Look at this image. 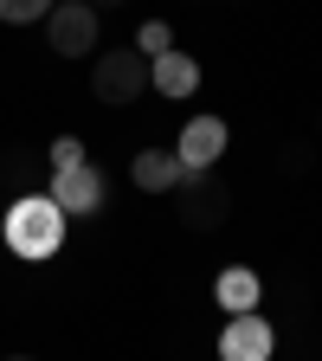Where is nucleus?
<instances>
[{
  "instance_id": "obj_1",
  "label": "nucleus",
  "mask_w": 322,
  "mask_h": 361,
  "mask_svg": "<svg viewBox=\"0 0 322 361\" xmlns=\"http://www.w3.org/2000/svg\"><path fill=\"white\" fill-rule=\"evenodd\" d=\"M7 245H13V258H26V264H39V258H52L58 245H65V207L52 200V194H26V200H13L7 207Z\"/></svg>"
},
{
  "instance_id": "obj_2",
  "label": "nucleus",
  "mask_w": 322,
  "mask_h": 361,
  "mask_svg": "<svg viewBox=\"0 0 322 361\" xmlns=\"http://www.w3.org/2000/svg\"><path fill=\"white\" fill-rule=\"evenodd\" d=\"M142 90H149V59L135 45H104L97 65H90V97L104 110H129Z\"/></svg>"
},
{
  "instance_id": "obj_3",
  "label": "nucleus",
  "mask_w": 322,
  "mask_h": 361,
  "mask_svg": "<svg viewBox=\"0 0 322 361\" xmlns=\"http://www.w3.org/2000/svg\"><path fill=\"white\" fill-rule=\"evenodd\" d=\"M174 213H180V226L187 233H219L225 219H233V188L206 168V174H180V188H174Z\"/></svg>"
},
{
  "instance_id": "obj_4",
  "label": "nucleus",
  "mask_w": 322,
  "mask_h": 361,
  "mask_svg": "<svg viewBox=\"0 0 322 361\" xmlns=\"http://www.w3.org/2000/svg\"><path fill=\"white\" fill-rule=\"evenodd\" d=\"M97 32H104V20H97L90 0H58V7L45 13V45H52L58 59H90L97 52Z\"/></svg>"
},
{
  "instance_id": "obj_5",
  "label": "nucleus",
  "mask_w": 322,
  "mask_h": 361,
  "mask_svg": "<svg viewBox=\"0 0 322 361\" xmlns=\"http://www.w3.org/2000/svg\"><path fill=\"white\" fill-rule=\"evenodd\" d=\"M52 200L65 207V219L71 213H104L110 207V174L104 168H71V174H52Z\"/></svg>"
},
{
  "instance_id": "obj_6",
  "label": "nucleus",
  "mask_w": 322,
  "mask_h": 361,
  "mask_svg": "<svg viewBox=\"0 0 322 361\" xmlns=\"http://www.w3.org/2000/svg\"><path fill=\"white\" fill-rule=\"evenodd\" d=\"M271 348H278V329L264 323V316H225L219 329V361H271Z\"/></svg>"
},
{
  "instance_id": "obj_7",
  "label": "nucleus",
  "mask_w": 322,
  "mask_h": 361,
  "mask_svg": "<svg viewBox=\"0 0 322 361\" xmlns=\"http://www.w3.org/2000/svg\"><path fill=\"white\" fill-rule=\"evenodd\" d=\"M174 155H180V168H194V174L219 168V155H225V123H219V116H194L187 129H180Z\"/></svg>"
},
{
  "instance_id": "obj_8",
  "label": "nucleus",
  "mask_w": 322,
  "mask_h": 361,
  "mask_svg": "<svg viewBox=\"0 0 322 361\" xmlns=\"http://www.w3.org/2000/svg\"><path fill=\"white\" fill-rule=\"evenodd\" d=\"M129 174H135V188H142V194H174L187 168H180L174 149H142V155L129 161Z\"/></svg>"
},
{
  "instance_id": "obj_9",
  "label": "nucleus",
  "mask_w": 322,
  "mask_h": 361,
  "mask_svg": "<svg viewBox=\"0 0 322 361\" xmlns=\"http://www.w3.org/2000/svg\"><path fill=\"white\" fill-rule=\"evenodd\" d=\"M213 297H219V310H225V316H252V310H258V297H264V284H258V271L233 264V271H219Z\"/></svg>"
},
{
  "instance_id": "obj_10",
  "label": "nucleus",
  "mask_w": 322,
  "mask_h": 361,
  "mask_svg": "<svg viewBox=\"0 0 322 361\" xmlns=\"http://www.w3.org/2000/svg\"><path fill=\"white\" fill-rule=\"evenodd\" d=\"M149 84L161 90V97H194V90H200V65H194L187 52H161V59L149 65Z\"/></svg>"
},
{
  "instance_id": "obj_11",
  "label": "nucleus",
  "mask_w": 322,
  "mask_h": 361,
  "mask_svg": "<svg viewBox=\"0 0 322 361\" xmlns=\"http://www.w3.org/2000/svg\"><path fill=\"white\" fill-rule=\"evenodd\" d=\"M135 52H142L149 65H155L161 52H174V26H168V20H149L142 32H135Z\"/></svg>"
},
{
  "instance_id": "obj_12",
  "label": "nucleus",
  "mask_w": 322,
  "mask_h": 361,
  "mask_svg": "<svg viewBox=\"0 0 322 361\" xmlns=\"http://www.w3.org/2000/svg\"><path fill=\"white\" fill-rule=\"evenodd\" d=\"M58 0H0V20L7 26H32V20H45Z\"/></svg>"
},
{
  "instance_id": "obj_13",
  "label": "nucleus",
  "mask_w": 322,
  "mask_h": 361,
  "mask_svg": "<svg viewBox=\"0 0 322 361\" xmlns=\"http://www.w3.org/2000/svg\"><path fill=\"white\" fill-rule=\"evenodd\" d=\"M71 168H84V142L78 135H58L52 142V174H71Z\"/></svg>"
},
{
  "instance_id": "obj_14",
  "label": "nucleus",
  "mask_w": 322,
  "mask_h": 361,
  "mask_svg": "<svg viewBox=\"0 0 322 361\" xmlns=\"http://www.w3.org/2000/svg\"><path fill=\"white\" fill-rule=\"evenodd\" d=\"M309 149H316V142H309ZM309 149H303V142H290V149H284V168H290V174H303V168H316V155H309Z\"/></svg>"
},
{
  "instance_id": "obj_15",
  "label": "nucleus",
  "mask_w": 322,
  "mask_h": 361,
  "mask_svg": "<svg viewBox=\"0 0 322 361\" xmlns=\"http://www.w3.org/2000/svg\"><path fill=\"white\" fill-rule=\"evenodd\" d=\"M90 7H97V13H110V7H129V0H90Z\"/></svg>"
},
{
  "instance_id": "obj_16",
  "label": "nucleus",
  "mask_w": 322,
  "mask_h": 361,
  "mask_svg": "<svg viewBox=\"0 0 322 361\" xmlns=\"http://www.w3.org/2000/svg\"><path fill=\"white\" fill-rule=\"evenodd\" d=\"M316 142H322V116H316Z\"/></svg>"
},
{
  "instance_id": "obj_17",
  "label": "nucleus",
  "mask_w": 322,
  "mask_h": 361,
  "mask_svg": "<svg viewBox=\"0 0 322 361\" xmlns=\"http://www.w3.org/2000/svg\"><path fill=\"white\" fill-rule=\"evenodd\" d=\"M7 361H32V355H7Z\"/></svg>"
}]
</instances>
